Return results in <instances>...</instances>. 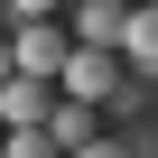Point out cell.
Here are the masks:
<instances>
[{
    "label": "cell",
    "mask_w": 158,
    "mask_h": 158,
    "mask_svg": "<svg viewBox=\"0 0 158 158\" xmlns=\"http://www.w3.org/2000/svg\"><path fill=\"white\" fill-rule=\"evenodd\" d=\"M56 10H65V0H0V19H10V28H19V19H56Z\"/></svg>",
    "instance_id": "9"
},
{
    "label": "cell",
    "mask_w": 158,
    "mask_h": 158,
    "mask_svg": "<svg viewBox=\"0 0 158 158\" xmlns=\"http://www.w3.org/2000/svg\"><path fill=\"white\" fill-rule=\"evenodd\" d=\"M121 56H130L139 74H158V10H149V0H130V19H121Z\"/></svg>",
    "instance_id": "6"
},
{
    "label": "cell",
    "mask_w": 158,
    "mask_h": 158,
    "mask_svg": "<svg viewBox=\"0 0 158 158\" xmlns=\"http://www.w3.org/2000/svg\"><path fill=\"white\" fill-rule=\"evenodd\" d=\"M37 130H47V139H56V149H65V158H74V149H84V139H93V130H102V102H74V93H56V112H47V121H37Z\"/></svg>",
    "instance_id": "5"
},
{
    "label": "cell",
    "mask_w": 158,
    "mask_h": 158,
    "mask_svg": "<svg viewBox=\"0 0 158 158\" xmlns=\"http://www.w3.org/2000/svg\"><path fill=\"white\" fill-rule=\"evenodd\" d=\"M149 10H158V0H149Z\"/></svg>",
    "instance_id": "11"
},
{
    "label": "cell",
    "mask_w": 158,
    "mask_h": 158,
    "mask_svg": "<svg viewBox=\"0 0 158 158\" xmlns=\"http://www.w3.org/2000/svg\"><path fill=\"white\" fill-rule=\"evenodd\" d=\"M65 47H74V28H65V19H19V28H10V65H19V74H47V84H56Z\"/></svg>",
    "instance_id": "2"
},
{
    "label": "cell",
    "mask_w": 158,
    "mask_h": 158,
    "mask_svg": "<svg viewBox=\"0 0 158 158\" xmlns=\"http://www.w3.org/2000/svg\"><path fill=\"white\" fill-rule=\"evenodd\" d=\"M0 74H19V65H10V37H0Z\"/></svg>",
    "instance_id": "10"
},
{
    "label": "cell",
    "mask_w": 158,
    "mask_h": 158,
    "mask_svg": "<svg viewBox=\"0 0 158 158\" xmlns=\"http://www.w3.org/2000/svg\"><path fill=\"white\" fill-rule=\"evenodd\" d=\"M121 74H130V56H121V47H65V65H56V93H74V102H102Z\"/></svg>",
    "instance_id": "1"
},
{
    "label": "cell",
    "mask_w": 158,
    "mask_h": 158,
    "mask_svg": "<svg viewBox=\"0 0 158 158\" xmlns=\"http://www.w3.org/2000/svg\"><path fill=\"white\" fill-rule=\"evenodd\" d=\"M74 158H158V130H149V121H130V130H93Z\"/></svg>",
    "instance_id": "7"
},
{
    "label": "cell",
    "mask_w": 158,
    "mask_h": 158,
    "mask_svg": "<svg viewBox=\"0 0 158 158\" xmlns=\"http://www.w3.org/2000/svg\"><path fill=\"white\" fill-rule=\"evenodd\" d=\"M121 19H130V0H65L74 47H121Z\"/></svg>",
    "instance_id": "3"
},
{
    "label": "cell",
    "mask_w": 158,
    "mask_h": 158,
    "mask_svg": "<svg viewBox=\"0 0 158 158\" xmlns=\"http://www.w3.org/2000/svg\"><path fill=\"white\" fill-rule=\"evenodd\" d=\"M0 158H65V149H56V139L28 121V130H10V139H0Z\"/></svg>",
    "instance_id": "8"
},
{
    "label": "cell",
    "mask_w": 158,
    "mask_h": 158,
    "mask_svg": "<svg viewBox=\"0 0 158 158\" xmlns=\"http://www.w3.org/2000/svg\"><path fill=\"white\" fill-rule=\"evenodd\" d=\"M47 112H56V84H47V74H0V121H10V130H28Z\"/></svg>",
    "instance_id": "4"
}]
</instances>
